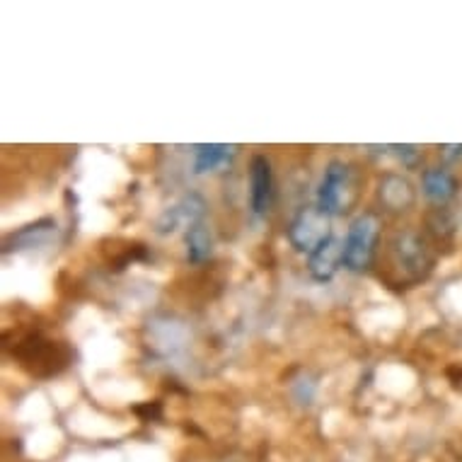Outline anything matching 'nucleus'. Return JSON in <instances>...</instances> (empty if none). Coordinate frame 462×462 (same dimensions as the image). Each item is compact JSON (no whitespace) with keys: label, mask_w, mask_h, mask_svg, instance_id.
Segmentation results:
<instances>
[{"label":"nucleus","mask_w":462,"mask_h":462,"mask_svg":"<svg viewBox=\"0 0 462 462\" xmlns=\"http://www.w3.org/2000/svg\"><path fill=\"white\" fill-rule=\"evenodd\" d=\"M380 236V220L373 213H364L351 223L344 240V266L351 272H364L373 262V252Z\"/></svg>","instance_id":"f257e3e1"},{"label":"nucleus","mask_w":462,"mask_h":462,"mask_svg":"<svg viewBox=\"0 0 462 462\" xmlns=\"http://www.w3.org/2000/svg\"><path fill=\"white\" fill-rule=\"evenodd\" d=\"M354 197H356V182H354L351 167L344 162H329L319 184V208L327 216H339L354 204Z\"/></svg>","instance_id":"f03ea898"},{"label":"nucleus","mask_w":462,"mask_h":462,"mask_svg":"<svg viewBox=\"0 0 462 462\" xmlns=\"http://www.w3.org/2000/svg\"><path fill=\"white\" fill-rule=\"evenodd\" d=\"M288 236L298 252L312 254L319 245L332 237L329 236V216L319 206H308L293 218Z\"/></svg>","instance_id":"7ed1b4c3"},{"label":"nucleus","mask_w":462,"mask_h":462,"mask_svg":"<svg viewBox=\"0 0 462 462\" xmlns=\"http://www.w3.org/2000/svg\"><path fill=\"white\" fill-rule=\"evenodd\" d=\"M204 216V201L199 197H187L172 208H167L158 220V233H177L180 227L199 226V218Z\"/></svg>","instance_id":"20e7f679"},{"label":"nucleus","mask_w":462,"mask_h":462,"mask_svg":"<svg viewBox=\"0 0 462 462\" xmlns=\"http://www.w3.org/2000/svg\"><path fill=\"white\" fill-rule=\"evenodd\" d=\"M250 187H252V211L257 216H264L272 206L273 182H272V165L264 155L252 158L250 165Z\"/></svg>","instance_id":"39448f33"},{"label":"nucleus","mask_w":462,"mask_h":462,"mask_svg":"<svg viewBox=\"0 0 462 462\" xmlns=\"http://www.w3.org/2000/svg\"><path fill=\"white\" fill-rule=\"evenodd\" d=\"M341 264H344V245L337 237H329L312 252L308 269L318 281H329Z\"/></svg>","instance_id":"423d86ee"},{"label":"nucleus","mask_w":462,"mask_h":462,"mask_svg":"<svg viewBox=\"0 0 462 462\" xmlns=\"http://www.w3.org/2000/svg\"><path fill=\"white\" fill-rule=\"evenodd\" d=\"M237 152V145L226 143H204L197 145V155H194V172L204 175V172H220L223 167L233 162Z\"/></svg>","instance_id":"0eeeda50"},{"label":"nucleus","mask_w":462,"mask_h":462,"mask_svg":"<svg viewBox=\"0 0 462 462\" xmlns=\"http://www.w3.org/2000/svg\"><path fill=\"white\" fill-rule=\"evenodd\" d=\"M421 187H424L426 199L433 204H446L457 194V180H455L453 172H448L443 167L426 170L424 177H421Z\"/></svg>","instance_id":"6e6552de"},{"label":"nucleus","mask_w":462,"mask_h":462,"mask_svg":"<svg viewBox=\"0 0 462 462\" xmlns=\"http://www.w3.org/2000/svg\"><path fill=\"white\" fill-rule=\"evenodd\" d=\"M380 199L385 201L390 208L394 211H402V208H407L414 201V189H411V184L407 180H402V177H385L383 184H380Z\"/></svg>","instance_id":"1a4fd4ad"},{"label":"nucleus","mask_w":462,"mask_h":462,"mask_svg":"<svg viewBox=\"0 0 462 462\" xmlns=\"http://www.w3.org/2000/svg\"><path fill=\"white\" fill-rule=\"evenodd\" d=\"M400 257H402V262L407 264V269H417V272H421V266L431 264L429 252H426V245L421 243L417 236H411V233L402 236Z\"/></svg>","instance_id":"9d476101"},{"label":"nucleus","mask_w":462,"mask_h":462,"mask_svg":"<svg viewBox=\"0 0 462 462\" xmlns=\"http://www.w3.org/2000/svg\"><path fill=\"white\" fill-rule=\"evenodd\" d=\"M211 233L206 226H194L187 230V257H189L191 264H199L204 262L208 254H211Z\"/></svg>","instance_id":"9b49d317"},{"label":"nucleus","mask_w":462,"mask_h":462,"mask_svg":"<svg viewBox=\"0 0 462 462\" xmlns=\"http://www.w3.org/2000/svg\"><path fill=\"white\" fill-rule=\"evenodd\" d=\"M397 151H400V158L407 162V165H414V160L419 158V151L414 145H397Z\"/></svg>","instance_id":"f8f14e48"}]
</instances>
